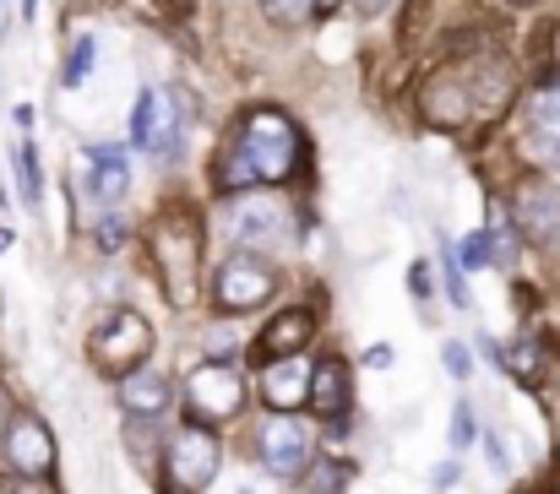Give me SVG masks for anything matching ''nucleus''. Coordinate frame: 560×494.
<instances>
[{"label":"nucleus","instance_id":"nucleus-26","mask_svg":"<svg viewBox=\"0 0 560 494\" xmlns=\"http://www.w3.org/2000/svg\"><path fill=\"white\" fill-rule=\"evenodd\" d=\"M457 261H463V272H490V267H495V234H490V223L474 228V234L457 245Z\"/></svg>","mask_w":560,"mask_h":494},{"label":"nucleus","instance_id":"nucleus-37","mask_svg":"<svg viewBox=\"0 0 560 494\" xmlns=\"http://www.w3.org/2000/svg\"><path fill=\"white\" fill-rule=\"evenodd\" d=\"M539 250L550 256V278H560V234H556V239H550V245H539Z\"/></svg>","mask_w":560,"mask_h":494},{"label":"nucleus","instance_id":"nucleus-33","mask_svg":"<svg viewBox=\"0 0 560 494\" xmlns=\"http://www.w3.org/2000/svg\"><path fill=\"white\" fill-rule=\"evenodd\" d=\"M349 5V16L354 22H375V16H386L392 11V0H343Z\"/></svg>","mask_w":560,"mask_h":494},{"label":"nucleus","instance_id":"nucleus-28","mask_svg":"<svg viewBox=\"0 0 560 494\" xmlns=\"http://www.w3.org/2000/svg\"><path fill=\"white\" fill-rule=\"evenodd\" d=\"M153 109H159V87H142V93H137V109H131V148H148V137H153Z\"/></svg>","mask_w":560,"mask_h":494},{"label":"nucleus","instance_id":"nucleus-14","mask_svg":"<svg viewBox=\"0 0 560 494\" xmlns=\"http://www.w3.org/2000/svg\"><path fill=\"white\" fill-rule=\"evenodd\" d=\"M0 451H5L11 473H22V479H49L55 473V435L33 413H11L0 424Z\"/></svg>","mask_w":560,"mask_h":494},{"label":"nucleus","instance_id":"nucleus-3","mask_svg":"<svg viewBox=\"0 0 560 494\" xmlns=\"http://www.w3.org/2000/svg\"><path fill=\"white\" fill-rule=\"evenodd\" d=\"M278 267L261 256V250H229L223 261H218V272H212V310L218 316H229V321H240V316H250V310H261L267 299H278Z\"/></svg>","mask_w":560,"mask_h":494},{"label":"nucleus","instance_id":"nucleus-5","mask_svg":"<svg viewBox=\"0 0 560 494\" xmlns=\"http://www.w3.org/2000/svg\"><path fill=\"white\" fill-rule=\"evenodd\" d=\"M153 321L142 316V310H131V305H115L93 337H88V353H93V364L104 369V375H126V369H137V364H148L153 358Z\"/></svg>","mask_w":560,"mask_h":494},{"label":"nucleus","instance_id":"nucleus-35","mask_svg":"<svg viewBox=\"0 0 560 494\" xmlns=\"http://www.w3.org/2000/svg\"><path fill=\"white\" fill-rule=\"evenodd\" d=\"M365 364H371V369H392V342H371V348H365Z\"/></svg>","mask_w":560,"mask_h":494},{"label":"nucleus","instance_id":"nucleus-16","mask_svg":"<svg viewBox=\"0 0 560 494\" xmlns=\"http://www.w3.org/2000/svg\"><path fill=\"white\" fill-rule=\"evenodd\" d=\"M305 408L316 419H327V424H338V419L354 413V369L338 353H327V358L311 364V397H305Z\"/></svg>","mask_w":560,"mask_h":494},{"label":"nucleus","instance_id":"nucleus-2","mask_svg":"<svg viewBox=\"0 0 560 494\" xmlns=\"http://www.w3.org/2000/svg\"><path fill=\"white\" fill-rule=\"evenodd\" d=\"M148 256L159 272V289L170 310L190 316L207 294V223L190 201H164L153 228H148Z\"/></svg>","mask_w":560,"mask_h":494},{"label":"nucleus","instance_id":"nucleus-41","mask_svg":"<svg viewBox=\"0 0 560 494\" xmlns=\"http://www.w3.org/2000/svg\"><path fill=\"white\" fill-rule=\"evenodd\" d=\"M332 5H338V0H322V11H332Z\"/></svg>","mask_w":560,"mask_h":494},{"label":"nucleus","instance_id":"nucleus-10","mask_svg":"<svg viewBox=\"0 0 560 494\" xmlns=\"http://www.w3.org/2000/svg\"><path fill=\"white\" fill-rule=\"evenodd\" d=\"M218 201H223V217L234 223L229 234H234L240 250H261L267 256L272 245L289 239L283 223H294V212H289V201L278 190H240V196H218Z\"/></svg>","mask_w":560,"mask_h":494},{"label":"nucleus","instance_id":"nucleus-23","mask_svg":"<svg viewBox=\"0 0 560 494\" xmlns=\"http://www.w3.org/2000/svg\"><path fill=\"white\" fill-rule=\"evenodd\" d=\"M16 185H22V201L27 207H38L44 201V164H38V148L33 142H16Z\"/></svg>","mask_w":560,"mask_h":494},{"label":"nucleus","instance_id":"nucleus-20","mask_svg":"<svg viewBox=\"0 0 560 494\" xmlns=\"http://www.w3.org/2000/svg\"><path fill=\"white\" fill-rule=\"evenodd\" d=\"M506 375H512L517 386H545V375H550V337H545V331H528V337L506 353Z\"/></svg>","mask_w":560,"mask_h":494},{"label":"nucleus","instance_id":"nucleus-1","mask_svg":"<svg viewBox=\"0 0 560 494\" xmlns=\"http://www.w3.org/2000/svg\"><path fill=\"white\" fill-rule=\"evenodd\" d=\"M305 131L289 109L278 104H250L240 109V120L223 131L212 164H207V185L218 196H240V190H283L300 179L305 168Z\"/></svg>","mask_w":560,"mask_h":494},{"label":"nucleus","instance_id":"nucleus-8","mask_svg":"<svg viewBox=\"0 0 560 494\" xmlns=\"http://www.w3.org/2000/svg\"><path fill=\"white\" fill-rule=\"evenodd\" d=\"M218 462H223V440L212 435V424L186 419L164 446V484L170 494H201L218 479Z\"/></svg>","mask_w":560,"mask_h":494},{"label":"nucleus","instance_id":"nucleus-31","mask_svg":"<svg viewBox=\"0 0 560 494\" xmlns=\"http://www.w3.org/2000/svg\"><path fill=\"white\" fill-rule=\"evenodd\" d=\"M441 369H446L452 380H468V375H474V353H468V342H446V348H441Z\"/></svg>","mask_w":560,"mask_h":494},{"label":"nucleus","instance_id":"nucleus-11","mask_svg":"<svg viewBox=\"0 0 560 494\" xmlns=\"http://www.w3.org/2000/svg\"><path fill=\"white\" fill-rule=\"evenodd\" d=\"M256 457L272 479L300 484L305 468L316 462V435L300 424V413H261L256 419Z\"/></svg>","mask_w":560,"mask_h":494},{"label":"nucleus","instance_id":"nucleus-19","mask_svg":"<svg viewBox=\"0 0 560 494\" xmlns=\"http://www.w3.org/2000/svg\"><path fill=\"white\" fill-rule=\"evenodd\" d=\"M186 104H180V93L175 87H159V109H153V137H148V158L159 168H175L186 158Z\"/></svg>","mask_w":560,"mask_h":494},{"label":"nucleus","instance_id":"nucleus-40","mask_svg":"<svg viewBox=\"0 0 560 494\" xmlns=\"http://www.w3.org/2000/svg\"><path fill=\"white\" fill-rule=\"evenodd\" d=\"M0 424H5V386H0Z\"/></svg>","mask_w":560,"mask_h":494},{"label":"nucleus","instance_id":"nucleus-32","mask_svg":"<svg viewBox=\"0 0 560 494\" xmlns=\"http://www.w3.org/2000/svg\"><path fill=\"white\" fill-rule=\"evenodd\" d=\"M430 490L435 494L457 490V457H446V462H435V468H430Z\"/></svg>","mask_w":560,"mask_h":494},{"label":"nucleus","instance_id":"nucleus-39","mask_svg":"<svg viewBox=\"0 0 560 494\" xmlns=\"http://www.w3.org/2000/svg\"><path fill=\"white\" fill-rule=\"evenodd\" d=\"M0 250H11V228H0Z\"/></svg>","mask_w":560,"mask_h":494},{"label":"nucleus","instance_id":"nucleus-21","mask_svg":"<svg viewBox=\"0 0 560 494\" xmlns=\"http://www.w3.org/2000/svg\"><path fill=\"white\" fill-rule=\"evenodd\" d=\"M256 11H261V22H267V27L294 33V27H305V22H316V16H322V0H256Z\"/></svg>","mask_w":560,"mask_h":494},{"label":"nucleus","instance_id":"nucleus-42","mask_svg":"<svg viewBox=\"0 0 560 494\" xmlns=\"http://www.w3.org/2000/svg\"><path fill=\"white\" fill-rule=\"evenodd\" d=\"M240 494H250V490H240Z\"/></svg>","mask_w":560,"mask_h":494},{"label":"nucleus","instance_id":"nucleus-6","mask_svg":"<svg viewBox=\"0 0 560 494\" xmlns=\"http://www.w3.org/2000/svg\"><path fill=\"white\" fill-rule=\"evenodd\" d=\"M501 201H506L512 234H523L528 245H550L560 234V174L528 168V174H517V179L506 185Z\"/></svg>","mask_w":560,"mask_h":494},{"label":"nucleus","instance_id":"nucleus-9","mask_svg":"<svg viewBox=\"0 0 560 494\" xmlns=\"http://www.w3.org/2000/svg\"><path fill=\"white\" fill-rule=\"evenodd\" d=\"M419 120L441 137H457V131H474V104H468V82H463V66L457 55L435 60L424 77H419Z\"/></svg>","mask_w":560,"mask_h":494},{"label":"nucleus","instance_id":"nucleus-30","mask_svg":"<svg viewBox=\"0 0 560 494\" xmlns=\"http://www.w3.org/2000/svg\"><path fill=\"white\" fill-rule=\"evenodd\" d=\"M479 446H485V457H490L495 479H512V451H506V435H501V430H485V435H479Z\"/></svg>","mask_w":560,"mask_h":494},{"label":"nucleus","instance_id":"nucleus-18","mask_svg":"<svg viewBox=\"0 0 560 494\" xmlns=\"http://www.w3.org/2000/svg\"><path fill=\"white\" fill-rule=\"evenodd\" d=\"M316 342V310L311 305H283L272 310V321L256 331V353L250 358H283V353H305Z\"/></svg>","mask_w":560,"mask_h":494},{"label":"nucleus","instance_id":"nucleus-29","mask_svg":"<svg viewBox=\"0 0 560 494\" xmlns=\"http://www.w3.org/2000/svg\"><path fill=\"white\" fill-rule=\"evenodd\" d=\"M430 294H435V261L419 256V261H408V299L430 310Z\"/></svg>","mask_w":560,"mask_h":494},{"label":"nucleus","instance_id":"nucleus-12","mask_svg":"<svg viewBox=\"0 0 560 494\" xmlns=\"http://www.w3.org/2000/svg\"><path fill=\"white\" fill-rule=\"evenodd\" d=\"M186 413L196 424H229V419H240V408H245V375L229 364V358H207V364H196L186 375Z\"/></svg>","mask_w":560,"mask_h":494},{"label":"nucleus","instance_id":"nucleus-24","mask_svg":"<svg viewBox=\"0 0 560 494\" xmlns=\"http://www.w3.org/2000/svg\"><path fill=\"white\" fill-rule=\"evenodd\" d=\"M93 245H98L104 256L126 250V245H131V217H126V212H115V207H104V212H98V223H93Z\"/></svg>","mask_w":560,"mask_h":494},{"label":"nucleus","instance_id":"nucleus-36","mask_svg":"<svg viewBox=\"0 0 560 494\" xmlns=\"http://www.w3.org/2000/svg\"><path fill=\"white\" fill-rule=\"evenodd\" d=\"M153 5H159L164 16H175V22H180V16H190V11H196V0H153Z\"/></svg>","mask_w":560,"mask_h":494},{"label":"nucleus","instance_id":"nucleus-4","mask_svg":"<svg viewBox=\"0 0 560 494\" xmlns=\"http://www.w3.org/2000/svg\"><path fill=\"white\" fill-rule=\"evenodd\" d=\"M457 55V49H452ZM463 66V82H468V104H474V126H495L517 109V60L501 55V49H479V55H457Z\"/></svg>","mask_w":560,"mask_h":494},{"label":"nucleus","instance_id":"nucleus-34","mask_svg":"<svg viewBox=\"0 0 560 494\" xmlns=\"http://www.w3.org/2000/svg\"><path fill=\"white\" fill-rule=\"evenodd\" d=\"M0 494H44V479H0Z\"/></svg>","mask_w":560,"mask_h":494},{"label":"nucleus","instance_id":"nucleus-27","mask_svg":"<svg viewBox=\"0 0 560 494\" xmlns=\"http://www.w3.org/2000/svg\"><path fill=\"white\" fill-rule=\"evenodd\" d=\"M446 446H452V457H463L468 446H479V413H474L468 397L452 402V435H446Z\"/></svg>","mask_w":560,"mask_h":494},{"label":"nucleus","instance_id":"nucleus-13","mask_svg":"<svg viewBox=\"0 0 560 494\" xmlns=\"http://www.w3.org/2000/svg\"><path fill=\"white\" fill-rule=\"evenodd\" d=\"M311 353H283V358H256V397L267 413H300L311 397Z\"/></svg>","mask_w":560,"mask_h":494},{"label":"nucleus","instance_id":"nucleus-15","mask_svg":"<svg viewBox=\"0 0 560 494\" xmlns=\"http://www.w3.org/2000/svg\"><path fill=\"white\" fill-rule=\"evenodd\" d=\"M82 164H88V179H82V196L98 201V207H120L126 190H131V158L120 142H88L82 148Z\"/></svg>","mask_w":560,"mask_h":494},{"label":"nucleus","instance_id":"nucleus-25","mask_svg":"<svg viewBox=\"0 0 560 494\" xmlns=\"http://www.w3.org/2000/svg\"><path fill=\"white\" fill-rule=\"evenodd\" d=\"M441 283H446L452 310H474V299H468V278H463V261H457V245H452V239H441Z\"/></svg>","mask_w":560,"mask_h":494},{"label":"nucleus","instance_id":"nucleus-17","mask_svg":"<svg viewBox=\"0 0 560 494\" xmlns=\"http://www.w3.org/2000/svg\"><path fill=\"white\" fill-rule=\"evenodd\" d=\"M115 397H120L126 419H164L170 402H175V380L148 358V364H137V369H126V375L115 380Z\"/></svg>","mask_w":560,"mask_h":494},{"label":"nucleus","instance_id":"nucleus-22","mask_svg":"<svg viewBox=\"0 0 560 494\" xmlns=\"http://www.w3.org/2000/svg\"><path fill=\"white\" fill-rule=\"evenodd\" d=\"M93 60H98V38H93V33L71 38V49H66V66H60V87H66V93H77V87L88 82Z\"/></svg>","mask_w":560,"mask_h":494},{"label":"nucleus","instance_id":"nucleus-38","mask_svg":"<svg viewBox=\"0 0 560 494\" xmlns=\"http://www.w3.org/2000/svg\"><path fill=\"white\" fill-rule=\"evenodd\" d=\"M506 5H517V11H539V5H550V0H506Z\"/></svg>","mask_w":560,"mask_h":494},{"label":"nucleus","instance_id":"nucleus-7","mask_svg":"<svg viewBox=\"0 0 560 494\" xmlns=\"http://www.w3.org/2000/svg\"><path fill=\"white\" fill-rule=\"evenodd\" d=\"M517 153L539 174H560V77L534 82V93L517 104Z\"/></svg>","mask_w":560,"mask_h":494}]
</instances>
